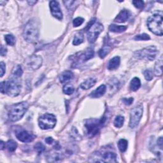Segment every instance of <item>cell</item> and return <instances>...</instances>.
<instances>
[{
  "label": "cell",
  "mask_w": 163,
  "mask_h": 163,
  "mask_svg": "<svg viewBox=\"0 0 163 163\" xmlns=\"http://www.w3.org/2000/svg\"><path fill=\"white\" fill-rule=\"evenodd\" d=\"M19 78L11 76L8 81L2 82L0 85L2 93L6 94L12 97L18 96L21 90V82Z\"/></svg>",
  "instance_id": "obj_1"
},
{
  "label": "cell",
  "mask_w": 163,
  "mask_h": 163,
  "mask_svg": "<svg viewBox=\"0 0 163 163\" xmlns=\"http://www.w3.org/2000/svg\"><path fill=\"white\" fill-rule=\"evenodd\" d=\"M97 80L94 77H90L83 82L80 85V87L84 89V90H88L90 89L92 87H93L96 84Z\"/></svg>",
  "instance_id": "obj_16"
},
{
  "label": "cell",
  "mask_w": 163,
  "mask_h": 163,
  "mask_svg": "<svg viewBox=\"0 0 163 163\" xmlns=\"http://www.w3.org/2000/svg\"><path fill=\"white\" fill-rule=\"evenodd\" d=\"M162 15L163 14L162 11H156L153 13L147 20L148 29L157 36H162L163 34Z\"/></svg>",
  "instance_id": "obj_3"
},
{
  "label": "cell",
  "mask_w": 163,
  "mask_h": 163,
  "mask_svg": "<svg viewBox=\"0 0 163 163\" xmlns=\"http://www.w3.org/2000/svg\"><path fill=\"white\" fill-rule=\"evenodd\" d=\"M39 23L36 19H31L26 24L23 31V37L29 43H35L39 37Z\"/></svg>",
  "instance_id": "obj_2"
},
{
  "label": "cell",
  "mask_w": 163,
  "mask_h": 163,
  "mask_svg": "<svg viewBox=\"0 0 163 163\" xmlns=\"http://www.w3.org/2000/svg\"><path fill=\"white\" fill-rule=\"evenodd\" d=\"M75 90L74 87L73 85H71L70 84H67L65 86H64L63 88V93L66 94V95H71L73 93Z\"/></svg>",
  "instance_id": "obj_28"
},
{
  "label": "cell",
  "mask_w": 163,
  "mask_h": 163,
  "mask_svg": "<svg viewBox=\"0 0 163 163\" xmlns=\"http://www.w3.org/2000/svg\"><path fill=\"white\" fill-rule=\"evenodd\" d=\"M5 147L10 152H14L17 148V144L13 140H8L5 144Z\"/></svg>",
  "instance_id": "obj_27"
},
{
  "label": "cell",
  "mask_w": 163,
  "mask_h": 163,
  "mask_svg": "<svg viewBox=\"0 0 163 163\" xmlns=\"http://www.w3.org/2000/svg\"><path fill=\"white\" fill-rule=\"evenodd\" d=\"M105 119H90L85 123V129L87 135L91 138L95 136L105 123Z\"/></svg>",
  "instance_id": "obj_6"
},
{
  "label": "cell",
  "mask_w": 163,
  "mask_h": 163,
  "mask_svg": "<svg viewBox=\"0 0 163 163\" xmlns=\"http://www.w3.org/2000/svg\"><path fill=\"white\" fill-rule=\"evenodd\" d=\"M150 39V36L147 34H145V33L136 35L135 37V40H149Z\"/></svg>",
  "instance_id": "obj_34"
},
{
  "label": "cell",
  "mask_w": 163,
  "mask_h": 163,
  "mask_svg": "<svg viewBox=\"0 0 163 163\" xmlns=\"http://www.w3.org/2000/svg\"><path fill=\"white\" fill-rule=\"evenodd\" d=\"M97 155L99 157L98 159V162H99V159L100 162H117V155L115 153L113 152L110 151H107L101 154H98Z\"/></svg>",
  "instance_id": "obj_13"
},
{
  "label": "cell",
  "mask_w": 163,
  "mask_h": 163,
  "mask_svg": "<svg viewBox=\"0 0 163 163\" xmlns=\"http://www.w3.org/2000/svg\"><path fill=\"white\" fill-rule=\"evenodd\" d=\"M0 144H1V150H3L4 148H5V143H4L3 141H1Z\"/></svg>",
  "instance_id": "obj_41"
},
{
  "label": "cell",
  "mask_w": 163,
  "mask_h": 163,
  "mask_svg": "<svg viewBox=\"0 0 163 163\" xmlns=\"http://www.w3.org/2000/svg\"><path fill=\"white\" fill-rule=\"evenodd\" d=\"M34 147H35V150L36 152H38L39 154H40V153H42L45 150V146L40 142H38L37 144H36Z\"/></svg>",
  "instance_id": "obj_31"
},
{
  "label": "cell",
  "mask_w": 163,
  "mask_h": 163,
  "mask_svg": "<svg viewBox=\"0 0 163 163\" xmlns=\"http://www.w3.org/2000/svg\"><path fill=\"white\" fill-rule=\"evenodd\" d=\"M49 6L50 12L52 16L58 20H62L63 18V15L62 12H61L59 3L57 1H51L49 3Z\"/></svg>",
  "instance_id": "obj_11"
},
{
  "label": "cell",
  "mask_w": 163,
  "mask_h": 163,
  "mask_svg": "<svg viewBox=\"0 0 163 163\" xmlns=\"http://www.w3.org/2000/svg\"><path fill=\"white\" fill-rule=\"evenodd\" d=\"M23 71L22 69V67L20 65H17L14 68L12 71V77H17V78H20L23 75Z\"/></svg>",
  "instance_id": "obj_25"
},
{
  "label": "cell",
  "mask_w": 163,
  "mask_h": 163,
  "mask_svg": "<svg viewBox=\"0 0 163 163\" xmlns=\"http://www.w3.org/2000/svg\"><path fill=\"white\" fill-rule=\"evenodd\" d=\"M134 99L132 98H124L123 99V102L124 103L126 104V105H130L132 103V101H133Z\"/></svg>",
  "instance_id": "obj_37"
},
{
  "label": "cell",
  "mask_w": 163,
  "mask_h": 163,
  "mask_svg": "<svg viewBox=\"0 0 163 163\" xmlns=\"http://www.w3.org/2000/svg\"><path fill=\"white\" fill-rule=\"evenodd\" d=\"M43 62L42 57L33 55L28 57L24 61L25 68L29 70H36L40 68Z\"/></svg>",
  "instance_id": "obj_10"
},
{
  "label": "cell",
  "mask_w": 163,
  "mask_h": 163,
  "mask_svg": "<svg viewBox=\"0 0 163 163\" xmlns=\"http://www.w3.org/2000/svg\"><path fill=\"white\" fill-rule=\"evenodd\" d=\"M128 147V142L125 139H120L118 142V147L121 152H125Z\"/></svg>",
  "instance_id": "obj_26"
},
{
  "label": "cell",
  "mask_w": 163,
  "mask_h": 163,
  "mask_svg": "<svg viewBox=\"0 0 163 163\" xmlns=\"http://www.w3.org/2000/svg\"><path fill=\"white\" fill-rule=\"evenodd\" d=\"M158 54V50L155 46H150L135 53V56L139 59L146 58L150 61L154 60Z\"/></svg>",
  "instance_id": "obj_9"
},
{
  "label": "cell",
  "mask_w": 163,
  "mask_h": 163,
  "mask_svg": "<svg viewBox=\"0 0 163 163\" xmlns=\"http://www.w3.org/2000/svg\"><path fill=\"white\" fill-rule=\"evenodd\" d=\"M28 3H29L30 5H33L35 3H36V1H34V2H28Z\"/></svg>",
  "instance_id": "obj_42"
},
{
  "label": "cell",
  "mask_w": 163,
  "mask_h": 163,
  "mask_svg": "<svg viewBox=\"0 0 163 163\" xmlns=\"http://www.w3.org/2000/svg\"><path fill=\"white\" fill-rule=\"evenodd\" d=\"M107 90V87L105 85H101L98 87L96 89L93 90L92 93L89 94V96L93 98H98L103 96Z\"/></svg>",
  "instance_id": "obj_15"
},
{
  "label": "cell",
  "mask_w": 163,
  "mask_h": 163,
  "mask_svg": "<svg viewBox=\"0 0 163 163\" xmlns=\"http://www.w3.org/2000/svg\"><path fill=\"white\" fill-rule=\"evenodd\" d=\"M57 119L55 115L51 114H46L38 119V125L42 129L47 130L55 127Z\"/></svg>",
  "instance_id": "obj_7"
},
{
  "label": "cell",
  "mask_w": 163,
  "mask_h": 163,
  "mask_svg": "<svg viewBox=\"0 0 163 163\" xmlns=\"http://www.w3.org/2000/svg\"><path fill=\"white\" fill-rule=\"evenodd\" d=\"M127 29L126 26H118L115 24H111L109 27V30L114 33H122Z\"/></svg>",
  "instance_id": "obj_22"
},
{
  "label": "cell",
  "mask_w": 163,
  "mask_h": 163,
  "mask_svg": "<svg viewBox=\"0 0 163 163\" xmlns=\"http://www.w3.org/2000/svg\"><path fill=\"white\" fill-rule=\"evenodd\" d=\"M84 22V18H82L80 17H77L75 18L73 21V24L74 26V27H78L80 25L82 24Z\"/></svg>",
  "instance_id": "obj_33"
},
{
  "label": "cell",
  "mask_w": 163,
  "mask_h": 163,
  "mask_svg": "<svg viewBox=\"0 0 163 163\" xmlns=\"http://www.w3.org/2000/svg\"><path fill=\"white\" fill-rule=\"evenodd\" d=\"M131 14L127 10H121L120 13L117 15V16L115 19V21L117 23H124L127 20L131 17Z\"/></svg>",
  "instance_id": "obj_14"
},
{
  "label": "cell",
  "mask_w": 163,
  "mask_h": 163,
  "mask_svg": "<svg viewBox=\"0 0 163 163\" xmlns=\"http://www.w3.org/2000/svg\"><path fill=\"white\" fill-rule=\"evenodd\" d=\"M129 87H130L131 90L132 91L138 90L140 89V87H141L140 80L137 77H135L131 81Z\"/></svg>",
  "instance_id": "obj_23"
},
{
  "label": "cell",
  "mask_w": 163,
  "mask_h": 163,
  "mask_svg": "<svg viewBox=\"0 0 163 163\" xmlns=\"http://www.w3.org/2000/svg\"><path fill=\"white\" fill-rule=\"evenodd\" d=\"M94 56V51L92 48L87 49L84 53L80 56V59L82 60L84 62L91 58H93Z\"/></svg>",
  "instance_id": "obj_21"
},
{
  "label": "cell",
  "mask_w": 163,
  "mask_h": 163,
  "mask_svg": "<svg viewBox=\"0 0 163 163\" xmlns=\"http://www.w3.org/2000/svg\"><path fill=\"white\" fill-rule=\"evenodd\" d=\"M103 29L104 27L103 24L99 22H96L95 18L91 20L87 27V39L89 43H94Z\"/></svg>",
  "instance_id": "obj_5"
},
{
  "label": "cell",
  "mask_w": 163,
  "mask_h": 163,
  "mask_svg": "<svg viewBox=\"0 0 163 163\" xmlns=\"http://www.w3.org/2000/svg\"><path fill=\"white\" fill-rule=\"evenodd\" d=\"M0 66H0V68H1V77H2L4 75V74L5 73L6 65H5V63L4 62L2 61L1 65H0Z\"/></svg>",
  "instance_id": "obj_36"
},
{
  "label": "cell",
  "mask_w": 163,
  "mask_h": 163,
  "mask_svg": "<svg viewBox=\"0 0 163 163\" xmlns=\"http://www.w3.org/2000/svg\"><path fill=\"white\" fill-rule=\"evenodd\" d=\"M144 75L145 79L148 81H150L153 79V72H152V71L150 69L145 70L144 72Z\"/></svg>",
  "instance_id": "obj_32"
},
{
  "label": "cell",
  "mask_w": 163,
  "mask_h": 163,
  "mask_svg": "<svg viewBox=\"0 0 163 163\" xmlns=\"http://www.w3.org/2000/svg\"><path fill=\"white\" fill-rule=\"evenodd\" d=\"M29 108V104L26 101L13 105L10 108L8 117L11 122H16L21 119Z\"/></svg>",
  "instance_id": "obj_4"
},
{
  "label": "cell",
  "mask_w": 163,
  "mask_h": 163,
  "mask_svg": "<svg viewBox=\"0 0 163 163\" xmlns=\"http://www.w3.org/2000/svg\"><path fill=\"white\" fill-rule=\"evenodd\" d=\"M7 52V49L5 47H4L3 45H2V47H1V56H4L6 55Z\"/></svg>",
  "instance_id": "obj_38"
},
{
  "label": "cell",
  "mask_w": 163,
  "mask_h": 163,
  "mask_svg": "<svg viewBox=\"0 0 163 163\" xmlns=\"http://www.w3.org/2000/svg\"><path fill=\"white\" fill-rule=\"evenodd\" d=\"M162 56H161L159 59L156 61L154 67V73L156 76L160 77L162 75Z\"/></svg>",
  "instance_id": "obj_18"
},
{
  "label": "cell",
  "mask_w": 163,
  "mask_h": 163,
  "mask_svg": "<svg viewBox=\"0 0 163 163\" xmlns=\"http://www.w3.org/2000/svg\"><path fill=\"white\" fill-rule=\"evenodd\" d=\"M74 77L73 73L69 71H64L63 73H61L59 77V81L61 83H64L66 82H68L71 79H73Z\"/></svg>",
  "instance_id": "obj_19"
},
{
  "label": "cell",
  "mask_w": 163,
  "mask_h": 163,
  "mask_svg": "<svg viewBox=\"0 0 163 163\" xmlns=\"http://www.w3.org/2000/svg\"><path fill=\"white\" fill-rule=\"evenodd\" d=\"M84 36L83 33L82 32H78L74 37L73 41V44L74 45H78L81 44L82 43L84 42Z\"/></svg>",
  "instance_id": "obj_24"
},
{
  "label": "cell",
  "mask_w": 163,
  "mask_h": 163,
  "mask_svg": "<svg viewBox=\"0 0 163 163\" xmlns=\"http://www.w3.org/2000/svg\"><path fill=\"white\" fill-rule=\"evenodd\" d=\"M132 4L137 8H142L144 6V2L141 0H136V1H132Z\"/></svg>",
  "instance_id": "obj_35"
},
{
  "label": "cell",
  "mask_w": 163,
  "mask_h": 163,
  "mask_svg": "<svg viewBox=\"0 0 163 163\" xmlns=\"http://www.w3.org/2000/svg\"><path fill=\"white\" fill-rule=\"evenodd\" d=\"M124 117L123 116L119 115L115 117L114 122V124L116 127L120 128L124 125Z\"/></svg>",
  "instance_id": "obj_29"
},
{
  "label": "cell",
  "mask_w": 163,
  "mask_h": 163,
  "mask_svg": "<svg viewBox=\"0 0 163 163\" xmlns=\"http://www.w3.org/2000/svg\"><path fill=\"white\" fill-rule=\"evenodd\" d=\"M15 136L19 141L24 143L31 142L35 138L33 135L29 133V132L26 131V130L17 131L15 133Z\"/></svg>",
  "instance_id": "obj_12"
},
{
  "label": "cell",
  "mask_w": 163,
  "mask_h": 163,
  "mask_svg": "<svg viewBox=\"0 0 163 163\" xmlns=\"http://www.w3.org/2000/svg\"><path fill=\"white\" fill-rule=\"evenodd\" d=\"M7 2H3V1H0V4H1V5H3V3H6Z\"/></svg>",
  "instance_id": "obj_43"
},
{
  "label": "cell",
  "mask_w": 163,
  "mask_h": 163,
  "mask_svg": "<svg viewBox=\"0 0 163 163\" xmlns=\"http://www.w3.org/2000/svg\"><path fill=\"white\" fill-rule=\"evenodd\" d=\"M110 49H111V45L109 44L108 42H106L103 47H102L99 51V56H100V57L104 58L109 53Z\"/></svg>",
  "instance_id": "obj_20"
},
{
  "label": "cell",
  "mask_w": 163,
  "mask_h": 163,
  "mask_svg": "<svg viewBox=\"0 0 163 163\" xmlns=\"http://www.w3.org/2000/svg\"><path fill=\"white\" fill-rule=\"evenodd\" d=\"M162 137H160L158 140H157V145L160 147V148L162 150Z\"/></svg>",
  "instance_id": "obj_39"
},
{
  "label": "cell",
  "mask_w": 163,
  "mask_h": 163,
  "mask_svg": "<svg viewBox=\"0 0 163 163\" xmlns=\"http://www.w3.org/2000/svg\"><path fill=\"white\" fill-rule=\"evenodd\" d=\"M120 63V59L119 57L116 56L111 59L110 60L108 65V69L110 70H114L119 68Z\"/></svg>",
  "instance_id": "obj_17"
},
{
  "label": "cell",
  "mask_w": 163,
  "mask_h": 163,
  "mask_svg": "<svg viewBox=\"0 0 163 163\" xmlns=\"http://www.w3.org/2000/svg\"><path fill=\"white\" fill-rule=\"evenodd\" d=\"M143 111L144 108L141 105L136 106L131 110L129 120V127L131 129H135L138 126L143 115Z\"/></svg>",
  "instance_id": "obj_8"
},
{
  "label": "cell",
  "mask_w": 163,
  "mask_h": 163,
  "mask_svg": "<svg viewBox=\"0 0 163 163\" xmlns=\"http://www.w3.org/2000/svg\"><path fill=\"white\" fill-rule=\"evenodd\" d=\"M54 141V139L51 137H48L45 139V142L47 144H52Z\"/></svg>",
  "instance_id": "obj_40"
},
{
  "label": "cell",
  "mask_w": 163,
  "mask_h": 163,
  "mask_svg": "<svg viewBox=\"0 0 163 163\" xmlns=\"http://www.w3.org/2000/svg\"><path fill=\"white\" fill-rule=\"evenodd\" d=\"M5 40L8 45L14 46L15 44V38L12 35H6L5 36Z\"/></svg>",
  "instance_id": "obj_30"
}]
</instances>
